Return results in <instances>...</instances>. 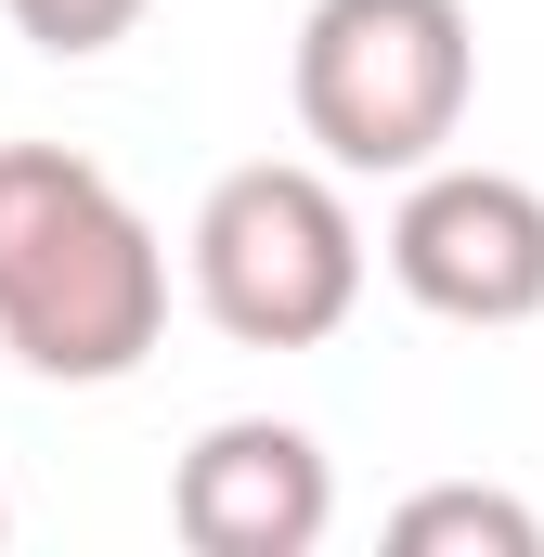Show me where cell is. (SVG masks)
<instances>
[{
  "instance_id": "6da1fadb",
  "label": "cell",
  "mask_w": 544,
  "mask_h": 557,
  "mask_svg": "<svg viewBox=\"0 0 544 557\" xmlns=\"http://www.w3.org/2000/svg\"><path fill=\"white\" fill-rule=\"evenodd\" d=\"M169 324V247L78 143H0V350L52 389H118Z\"/></svg>"
},
{
  "instance_id": "7a4b0ae2",
  "label": "cell",
  "mask_w": 544,
  "mask_h": 557,
  "mask_svg": "<svg viewBox=\"0 0 544 557\" xmlns=\"http://www.w3.org/2000/svg\"><path fill=\"white\" fill-rule=\"evenodd\" d=\"M480 26L467 0H311L298 13V131L324 169L403 182L467 131Z\"/></svg>"
},
{
  "instance_id": "3957f363",
  "label": "cell",
  "mask_w": 544,
  "mask_h": 557,
  "mask_svg": "<svg viewBox=\"0 0 544 557\" xmlns=\"http://www.w3.org/2000/svg\"><path fill=\"white\" fill-rule=\"evenodd\" d=\"M182 260H195V311L234 350H324L363 311V221H350L337 169H298V156L221 169Z\"/></svg>"
},
{
  "instance_id": "277c9868",
  "label": "cell",
  "mask_w": 544,
  "mask_h": 557,
  "mask_svg": "<svg viewBox=\"0 0 544 557\" xmlns=\"http://www.w3.org/2000/svg\"><path fill=\"white\" fill-rule=\"evenodd\" d=\"M390 285L441 324H532L544 311V195L519 169H403L390 208Z\"/></svg>"
},
{
  "instance_id": "5b68a950",
  "label": "cell",
  "mask_w": 544,
  "mask_h": 557,
  "mask_svg": "<svg viewBox=\"0 0 544 557\" xmlns=\"http://www.w3.org/2000/svg\"><path fill=\"white\" fill-rule=\"evenodd\" d=\"M324 519H337V467L285 416H221L169 467V532L195 557H311Z\"/></svg>"
},
{
  "instance_id": "8992f818",
  "label": "cell",
  "mask_w": 544,
  "mask_h": 557,
  "mask_svg": "<svg viewBox=\"0 0 544 557\" xmlns=\"http://www.w3.org/2000/svg\"><path fill=\"white\" fill-rule=\"evenodd\" d=\"M390 557H544V519L519 493H480V480H441L390 506Z\"/></svg>"
},
{
  "instance_id": "52a82bcc",
  "label": "cell",
  "mask_w": 544,
  "mask_h": 557,
  "mask_svg": "<svg viewBox=\"0 0 544 557\" xmlns=\"http://www.w3.org/2000/svg\"><path fill=\"white\" fill-rule=\"evenodd\" d=\"M0 13H13L39 52H65V65H78V52H118V39H131L156 0H0Z\"/></svg>"
},
{
  "instance_id": "ba28073f",
  "label": "cell",
  "mask_w": 544,
  "mask_h": 557,
  "mask_svg": "<svg viewBox=\"0 0 544 557\" xmlns=\"http://www.w3.org/2000/svg\"><path fill=\"white\" fill-rule=\"evenodd\" d=\"M0 545H13V493H0Z\"/></svg>"
}]
</instances>
